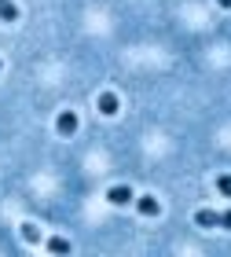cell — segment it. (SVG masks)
I'll return each mask as SVG.
<instances>
[{"label": "cell", "instance_id": "obj_1", "mask_svg": "<svg viewBox=\"0 0 231 257\" xmlns=\"http://www.w3.org/2000/svg\"><path fill=\"white\" fill-rule=\"evenodd\" d=\"M194 224L198 228H231V209L216 213V209H198L194 213Z\"/></svg>", "mask_w": 231, "mask_h": 257}, {"label": "cell", "instance_id": "obj_2", "mask_svg": "<svg viewBox=\"0 0 231 257\" xmlns=\"http://www.w3.org/2000/svg\"><path fill=\"white\" fill-rule=\"evenodd\" d=\"M55 128H59V136H74L77 133V114L74 110H63L59 118H55Z\"/></svg>", "mask_w": 231, "mask_h": 257}, {"label": "cell", "instance_id": "obj_3", "mask_svg": "<svg viewBox=\"0 0 231 257\" xmlns=\"http://www.w3.org/2000/svg\"><path fill=\"white\" fill-rule=\"evenodd\" d=\"M107 202L110 206H125V202H132V191L125 188V184H114V188L107 191Z\"/></svg>", "mask_w": 231, "mask_h": 257}, {"label": "cell", "instance_id": "obj_4", "mask_svg": "<svg viewBox=\"0 0 231 257\" xmlns=\"http://www.w3.org/2000/svg\"><path fill=\"white\" fill-rule=\"evenodd\" d=\"M136 209H140L143 217H158L161 213V206H158V198H151V195H143V198H136Z\"/></svg>", "mask_w": 231, "mask_h": 257}, {"label": "cell", "instance_id": "obj_5", "mask_svg": "<svg viewBox=\"0 0 231 257\" xmlns=\"http://www.w3.org/2000/svg\"><path fill=\"white\" fill-rule=\"evenodd\" d=\"M99 110L107 114V118H114V114H118V96H114V92H103L99 96Z\"/></svg>", "mask_w": 231, "mask_h": 257}, {"label": "cell", "instance_id": "obj_6", "mask_svg": "<svg viewBox=\"0 0 231 257\" xmlns=\"http://www.w3.org/2000/svg\"><path fill=\"white\" fill-rule=\"evenodd\" d=\"M48 250H52L55 257H66V253H70V242H66L63 235H52V239H48Z\"/></svg>", "mask_w": 231, "mask_h": 257}, {"label": "cell", "instance_id": "obj_7", "mask_svg": "<svg viewBox=\"0 0 231 257\" xmlns=\"http://www.w3.org/2000/svg\"><path fill=\"white\" fill-rule=\"evenodd\" d=\"M0 19L4 22H19V8L11 4V0H0Z\"/></svg>", "mask_w": 231, "mask_h": 257}, {"label": "cell", "instance_id": "obj_8", "mask_svg": "<svg viewBox=\"0 0 231 257\" xmlns=\"http://www.w3.org/2000/svg\"><path fill=\"white\" fill-rule=\"evenodd\" d=\"M19 235L26 239V242H41V228H37V224H22V228H19Z\"/></svg>", "mask_w": 231, "mask_h": 257}, {"label": "cell", "instance_id": "obj_9", "mask_svg": "<svg viewBox=\"0 0 231 257\" xmlns=\"http://www.w3.org/2000/svg\"><path fill=\"white\" fill-rule=\"evenodd\" d=\"M216 191L224 198H231V173H220V177H216Z\"/></svg>", "mask_w": 231, "mask_h": 257}, {"label": "cell", "instance_id": "obj_10", "mask_svg": "<svg viewBox=\"0 0 231 257\" xmlns=\"http://www.w3.org/2000/svg\"><path fill=\"white\" fill-rule=\"evenodd\" d=\"M216 4H220V8H231V0H216Z\"/></svg>", "mask_w": 231, "mask_h": 257}, {"label": "cell", "instance_id": "obj_11", "mask_svg": "<svg viewBox=\"0 0 231 257\" xmlns=\"http://www.w3.org/2000/svg\"><path fill=\"white\" fill-rule=\"evenodd\" d=\"M0 70H4V59H0Z\"/></svg>", "mask_w": 231, "mask_h": 257}]
</instances>
